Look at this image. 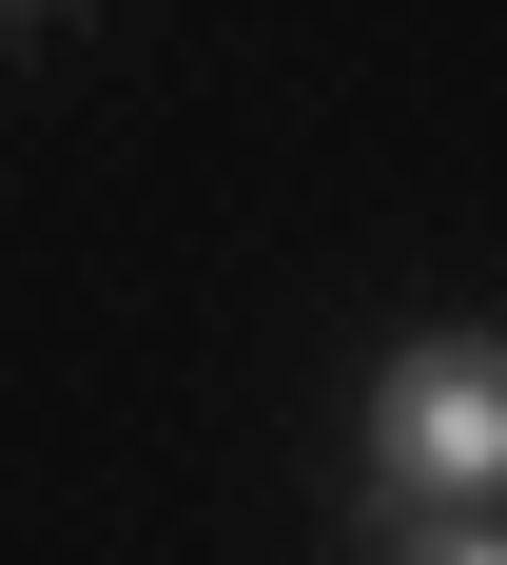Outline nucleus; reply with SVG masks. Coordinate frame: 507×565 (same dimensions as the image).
I'll return each instance as SVG.
<instances>
[{"instance_id":"nucleus-1","label":"nucleus","mask_w":507,"mask_h":565,"mask_svg":"<svg viewBox=\"0 0 507 565\" xmlns=\"http://www.w3.org/2000/svg\"><path fill=\"white\" fill-rule=\"evenodd\" d=\"M371 468L488 526V508H507V351H488V332H430L391 391H371Z\"/></svg>"},{"instance_id":"nucleus-2","label":"nucleus","mask_w":507,"mask_h":565,"mask_svg":"<svg viewBox=\"0 0 507 565\" xmlns=\"http://www.w3.org/2000/svg\"><path fill=\"white\" fill-rule=\"evenodd\" d=\"M430 565H507V526H430Z\"/></svg>"}]
</instances>
